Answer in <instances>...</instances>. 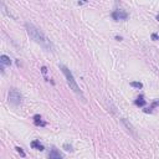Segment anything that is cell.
I'll use <instances>...</instances> for the list:
<instances>
[{
	"mask_svg": "<svg viewBox=\"0 0 159 159\" xmlns=\"http://www.w3.org/2000/svg\"><path fill=\"white\" fill-rule=\"evenodd\" d=\"M131 86L132 87H136V88H142L143 87V84L141 83V82H137V81H133V82H131Z\"/></svg>",
	"mask_w": 159,
	"mask_h": 159,
	"instance_id": "obj_12",
	"label": "cell"
},
{
	"mask_svg": "<svg viewBox=\"0 0 159 159\" xmlns=\"http://www.w3.org/2000/svg\"><path fill=\"white\" fill-rule=\"evenodd\" d=\"M8 99H9V102L11 104L19 106V104H21V102H23V94H21V92L18 91L16 88H11L9 91Z\"/></svg>",
	"mask_w": 159,
	"mask_h": 159,
	"instance_id": "obj_3",
	"label": "cell"
},
{
	"mask_svg": "<svg viewBox=\"0 0 159 159\" xmlns=\"http://www.w3.org/2000/svg\"><path fill=\"white\" fill-rule=\"evenodd\" d=\"M15 149H16V152L19 153V154H20L21 157H25V155H26V154H25V152L23 150V148H21V147H16Z\"/></svg>",
	"mask_w": 159,
	"mask_h": 159,
	"instance_id": "obj_13",
	"label": "cell"
},
{
	"mask_svg": "<svg viewBox=\"0 0 159 159\" xmlns=\"http://www.w3.org/2000/svg\"><path fill=\"white\" fill-rule=\"evenodd\" d=\"M0 63H1V66H10L11 65V60L6 55H1L0 56Z\"/></svg>",
	"mask_w": 159,
	"mask_h": 159,
	"instance_id": "obj_8",
	"label": "cell"
},
{
	"mask_svg": "<svg viewBox=\"0 0 159 159\" xmlns=\"http://www.w3.org/2000/svg\"><path fill=\"white\" fill-rule=\"evenodd\" d=\"M30 146H31V148H34V149H38V150H41V152L45 149L44 146H42L39 141H33V142H31V144H30Z\"/></svg>",
	"mask_w": 159,
	"mask_h": 159,
	"instance_id": "obj_10",
	"label": "cell"
},
{
	"mask_svg": "<svg viewBox=\"0 0 159 159\" xmlns=\"http://www.w3.org/2000/svg\"><path fill=\"white\" fill-rule=\"evenodd\" d=\"M157 106H159V101H158V99H155L154 102L152 103V106H150L149 108H146V109H144V112H146V113H152V111L154 109V108L157 107Z\"/></svg>",
	"mask_w": 159,
	"mask_h": 159,
	"instance_id": "obj_11",
	"label": "cell"
},
{
	"mask_svg": "<svg viewBox=\"0 0 159 159\" xmlns=\"http://www.w3.org/2000/svg\"><path fill=\"white\" fill-rule=\"evenodd\" d=\"M41 71H42V73H46V72H47V68H46V67L44 66V67L41 68Z\"/></svg>",
	"mask_w": 159,
	"mask_h": 159,
	"instance_id": "obj_16",
	"label": "cell"
},
{
	"mask_svg": "<svg viewBox=\"0 0 159 159\" xmlns=\"http://www.w3.org/2000/svg\"><path fill=\"white\" fill-rule=\"evenodd\" d=\"M34 124L38 126V127H45L46 126V122L42 121L40 114H35L34 116Z\"/></svg>",
	"mask_w": 159,
	"mask_h": 159,
	"instance_id": "obj_7",
	"label": "cell"
},
{
	"mask_svg": "<svg viewBox=\"0 0 159 159\" xmlns=\"http://www.w3.org/2000/svg\"><path fill=\"white\" fill-rule=\"evenodd\" d=\"M146 103H147V101L144 99V96H143V94L138 96V97H137V99L134 101V104L138 106V107H143V106H144Z\"/></svg>",
	"mask_w": 159,
	"mask_h": 159,
	"instance_id": "obj_9",
	"label": "cell"
},
{
	"mask_svg": "<svg viewBox=\"0 0 159 159\" xmlns=\"http://www.w3.org/2000/svg\"><path fill=\"white\" fill-rule=\"evenodd\" d=\"M60 67V70L62 71V73L65 75V77H66V81H67V84L70 86V88L72 89L73 92H75L77 96L81 98L83 102L86 99H84V96H83V93H82V91L80 89V87H78V84H77V82H76V80H75V77H73V75H72V72L68 70V68L65 66V65H60L59 66Z\"/></svg>",
	"mask_w": 159,
	"mask_h": 159,
	"instance_id": "obj_2",
	"label": "cell"
},
{
	"mask_svg": "<svg viewBox=\"0 0 159 159\" xmlns=\"http://www.w3.org/2000/svg\"><path fill=\"white\" fill-rule=\"evenodd\" d=\"M122 123H123L124 126H126V128H127V131L128 132H131V134L133 136V137H137V133H136V129H134V127L132 126L128 121H127L126 118H122Z\"/></svg>",
	"mask_w": 159,
	"mask_h": 159,
	"instance_id": "obj_5",
	"label": "cell"
},
{
	"mask_svg": "<svg viewBox=\"0 0 159 159\" xmlns=\"http://www.w3.org/2000/svg\"><path fill=\"white\" fill-rule=\"evenodd\" d=\"M155 19H157V21L159 23V15H157V18H155Z\"/></svg>",
	"mask_w": 159,
	"mask_h": 159,
	"instance_id": "obj_18",
	"label": "cell"
},
{
	"mask_svg": "<svg viewBox=\"0 0 159 159\" xmlns=\"http://www.w3.org/2000/svg\"><path fill=\"white\" fill-rule=\"evenodd\" d=\"M112 18H113V20H116V21L127 20V19H128V14H127L124 10H122V9H116L112 13Z\"/></svg>",
	"mask_w": 159,
	"mask_h": 159,
	"instance_id": "obj_4",
	"label": "cell"
},
{
	"mask_svg": "<svg viewBox=\"0 0 159 159\" xmlns=\"http://www.w3.org/2000/svg\"><path fill=\"white\" fill-rule=\"evenodd\" d=\"M152 39L154 40V41H157L159 38H158V35H157V34H153V35H152Z\"/></svg>",
	"mask_w": 159,
	"mask_h": 159,
	"instance_id": "obj_15",
	"label": "cell"
},
{
	"mask_svg": "<svg viewBox=\"0 0 159 159\" xmlns=\"http://www.w3.org/2000/svg\"><path fill=\"white\" fill-rule=\"evenodd\" d=\"M25 29L26 31H28V34L31 39H33L36 44H39L42 49L46 50V51H54L55 47L54 45H52V42L49 40V38L42 33V31L40 29H38L35 25H33L31 23H26L25 24Z\"/></svg>",
	"mask_w": 159,
	"mask_h": 159,
	"instance_id": "obj_1",
	"label": "cell"
},
{
	"mask_svg": "<svg viewBox=\"0 0 159 159\" xmlns=\"http://www.w3.org/2000/svg\"><path fill=\"white\" fill-rule=\"evenodd\" d=\"M116 40H118V41H121V40H122V38H121V36H116Z\"/></svg>",
	"mask_w": 159,
	"mask_h": 159,
	"instance_id": "obj_17",
	"label": "cell"
},
{
	"mask_svg": "<svg viewBox=\"0 0 159 159\" xmlns=\"http://www.w3.org/2000/svg\"><path fill=\"white\" fill-rule=\"evenodd\" d=\"M63 148H65L66 150H72V146H70V144H67V143H65V144H63Z\"/></svg>",
	"mask_w": 159,
	"mask_h": 159,
	"instance_id": "obj_14",
	"label": "cell"
},
{
	"mask_svg": "<svg viewBox=\"0 0 159 159\" xmlns=\"http://www.w3.org/2000/svg\"><path fill=\"white\" fill-rule=\"evenodd\" d=\"M49 159H63V157L61 155V153L56 148H52L49 153Z\"/></svg>",
	"mask_w": 159,
	"mask_h": 159,
	"instance_id": "obj_6",
	"label": "cell"
}]
</instances>
